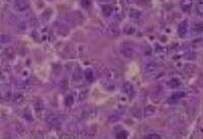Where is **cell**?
I'll use <instances>...</instances> for the list:
<instances>
[{
    "instance_id": "1",
    "label": "cell",
    "mask_w": 203,
    "mask_h": 139,
    "mask_svg": "<svg viewBox=\"0 0 203 139\" xmlns=\"http://www.w3.org/2000/svg\"><path fill=\"white\" fill-rule=\"evenodd\" d=\"M12 7L18 12H25L28 8V2L27 0H15L12 4Z\"/></svg>"
},
{
    "instance_id": "2",
    "label": "cell",
    "mask_w": 203,
    "mask_h": 139,
    "mask_svg": "<svg viewBox=\"0 0 203 139\" xmlns=\"http://www.w3.org/2000/svg\"><path fill=\"white\" fill-rule=\"evenodd\" d=\"M46 122L48 123V125L53 127V128H58V127H60V125H61V121H60L59 117L54 114L47 116L46 117Z\"/></svg>"
},
{
    "instance_id": "3",
    "label": "cell",
    "mask_w": 203,
    "mask_h": 139,
    "mask_svg": "<svg viewBox=\"0 0 203 139\" xmlns=\"http://www.w3.org/2000/svg\"><path fill=\"white\" fill-rule=\"evenodd\" d=\"M123 89H124L125 93L129 96V98H133L135 95V89H134L133 84L130 81H126L123 86Z\"/></svg>"
},
{
    "instance_id": "4",
    "label": "cell",
    "mask_w": 203,
    "mask_h": 139,
    "mask_svg": "<svg viewBox=\"0 0 203 139\" xmlns=\"http://www.w3.org/2000/svg\"><path fill=\"white\" fill-rule=\"evenodd\" d=\"M156 64L154 63V62H149V63L145 64L144 66V72L145 74L149 75V74H152V73H154V71L156 70Z\"/></svg>"
},
{
    "instance_id": "5",
    "label": "cell",
    "mask_w": 203,
    "mask_h": 139,
    "mask_svg": "<svg viewBox=\"0 0 203 139\" xmlns=\"http://www.w3.org/2000/svg\"><path fill=\"white\" fill-rule=\"evenodd\" d=\"M193 6V0H181V7L183 11L189 12Z\"/></svg>"
},
{
    "instance_id": "6",
    "label": "cell",
    "mask_w": 203,
    "mask_h": 139,
    "mask_svg": "<svg viewBox=\"0 0 203 139\" xmlns=\"http://www.w3.org/2000/svg\"><path fill=\"white\" fill-rule=\"evenodd\" d=\"M187 32H188V22L187 21H183L178 27V33L179 35L185 36L186 34H187Z\"/></svg>"
},
{
    "instance_id": "7",
    "label": "cell",
    "mask_w": 203,
    "mask_h": 139,
    "mask_svg": "<svg viewBox=\"0 0 203 139\" xmlns=\"http://www.w3.org/2000/svg\"><path fill=\"white\" fill-rule=\"evenodd\" d=\"M121 53L126 58H130L134 55V50H133V48H131V47H124L121 49Z\"/></svg>"
},
{
    "instance_id": "8",
    "label": "cell",
    "mask_w": 203,
    "mask_h": 139,
    "mask_svg": "<svg viewBox=\"0 0 203 139\" xmlns=\"http://www.w3.org/2000/svg\"><path fill=\"white\" fill-rule=\"evenodd\" d=\"M186 95V93L184 92H174L173 95L170 96V102H176V101H179L180 99L184 98Z\"/></svg>"
},
{
    "instance_id": "9",
    "label": "cell",
    "mask_w": 203,
    "mask_h": 139,
    "mask_svg": "<svg viewBox=\"0 0 203 139\" xmlns=\"http://www.w3.org/2000/svg\"><path fill=\"white\" fill-rule=\"evenodd\" d=\"M81 75H82V70L79 67H76L75 69H74V71H73L72 79L74 81H76V82L79 81L81 79Z\"/></svg>"
},
{
    "instance_id": "10",
    "label": "cell",
    "mask_w": 203,
    "mask_h": 139,
    "mask_svg": "<svg viewBox=\"0 0 203 139\" xmlns=\"http://www.w3.org/2000/svg\"><path fill=\"white\" fill-rule=\"evenodd\" d=\"M169 86L171 87V89H178V87L181 86V81H180L179 78H172L170 79V81H169Z\"/></svg>"
},
{
    "instance_id": "11",
    "label": "cell",
    "mask_w": 203,
    "mask_h": 139,
    "mask_svg": "<svg viewBox=\"0 0 203 139\" xmlns=\"http://www.w3.org/2000/svg\"><path fill=\"white\" fill-rule=\"evenodd\" d=\"M34 109H35L36 113L38 115H40L41 113L43 112V110H44V105H43V102L42 101H38L36 102L35 106H34Z\"/></svg>"
},
{
    "instance_id": "12",
    "label": "cell",
    "mask_w": 203,
    "mask_h": 139,
    "mask_svg": "<svg viewBox=\"0 0 203 139\" xmlns=\"http://www.w3.org/2000/svg\"><path fill=\"white\" fill-rule=\"evenodd\" d=\"M129 16L133 19H138V18H140V16H141V12H140L139 10L133 9L132 8V9L129 10Z\"/></svg>"
},
{
    "instance_id": "13",
    "label": "cell",
    "mask_w": 203,
    "mask_h": 139,
    "mask_svg": "<svg viewBox=\"0 0 203 139\" xmlns=\"http://www.w3.org/2000/svg\"><path fill=\"white\" fill-rule=\"evenodd\" d=\"M102 10H103V13H104L106 16H110L113 13V7L111 6V5H104Z\"/></svg>"
},
{
    "instance_id": "14",
    "label": "cell",
    "mask_w": 203,
    "mask_h": 139,
    "mask_svg": "<svg viewBox=\"0 0 203 139\" xmlns=\"http://www.w3.org/2000/svg\"><path fill=\"white\" fill-rule=\"evenodd\" d=\"M84 77L87 81H93V71L90 68H87L84 71Z\"/></svg>"
},
{
    "instance_id": "15",
    "label": "cell",
    "mask_w": 203,
    "mask_h": 139,
    "mask_svg": "<svg viewBox=\"0 0 203 139\" xmlns=\"http://www.w3.org/2000/svg\"><path fill=\"white\" fill-rule=\"evenodd\" d=\"M196 12L199 15H203V0H199L196 4Z\"/></svg>"
},
{
    "instance_id": "16",
    "label": "cell",
    "mask_w": 203,
    "mask_h": 139,
    "mask_svg": "<svg viewBox=\"0 0 203 139\" xmlns=\"http://www.w3.org/2000/svg\"><path fill=\"white\" fill-rule=\"evenodd\" d=\"M73 103H74V98H73V95H67L66 98H65V100H64L65 106L71 107V106H72V105H73Z\"/></svg>"
},
{
    "instance_id": "17",
    "label": "cell",
    "mask_w": 203,
    "mask_h": 139,
    "mask_svg": "<svg viewBox=\"0 0 203 139\" xmlns=\"http://www.w3.org/2000/svg\"><path fill=\"white\" fill-rule=\"evenodd\" d=\"M193 31L197 34L203 33V24H196L193 27Z\"/></svg>"
},
{
    "instance_id": "18",
    "label": "cell",
    "mask_w": 203,
    "mask_h": 139,
    "mask_svg": "<svg viewBox=\"0 0 203 139\" xmlns=\"http://www.w3.org/2000/svg\"><path fill=\"white\" fill-rule=\"evenodd\" d=\"M13 49L12 48H6V49L4 50V52H3V54L6 57H9V58H11L13 56Z\"/></svg>"
},
{
    "instance_id": "19",
    "label": "cell",
    "mask_w": 203,
    "mask_h": 139,
    "mask_svg": "<svg viewBox=\"0 0 203 139\" xmlns=\"http://www.w3.org/2000/svg\"><path fill=\"white\" fill-rule=\"evenodd\" d=\"M153 113H154V108H152L151 106L147 107V108H146V110H145V114L148 115V116H149V115H152Z\"/></svg>"
},
{
    "instance_id": "20",
    "label": "cell",
    "mask_w": 203,
    "mask_h": 139,
    "mask_svg": "<svg viewBox=\"0 0 203 139\" xmlns=\"http://www.w3.org/2000/svg\"><path fill=\"white\" fill-rule=\"evenodd\" d=\"M145 137L146 138H159L161 136L159 134H156V133H149V134H147Z\"/></svg>"
},
{
    "instance_id": "21",
    "label": "cell",
    "mask_w": 203,
    "mask_h": 139,
    "mask_svg": "<svg viewBox=\"0 0 203 139\" xmlns=\"http://www.w3.org/2000/svg\"><path fill=\"white\" fill-rule=\"evenodd\" d=\"M15 98H16V96H15ZM22 101H24V98H22V95H18V98H16L15 100H14V102H15L16 104L21 103Z\"/></svg>"
},
{
    "instance_id": "22",
    "label": "cell",
    "mask_w": 203,
    "mask_h": 139,
    "mask_svg": "<svg viewBox=\"0 0 203 139\" xmlns=\"http://www.w3.org/2000/svg\"><path fill=\"white\" fill-rule=\"evenodd\" d=\"M141 1H147V0H141Z\"/></svg>"
}]
</instances>
